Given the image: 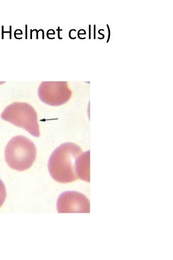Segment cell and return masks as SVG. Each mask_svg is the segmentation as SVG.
I'll use <instances>...</instances> for the list:
<instances>
[{
    "label": "cell",
    "mask_w": 173,
    "mask_h": 260,
    "mask_svg": "<svg viewBox=\"0 0 173 260\" xmlns=\"http://www.w3.org/2000/svg\"><path fill=\"white\" fill-rule=\"evenodd\" d=\"M82 153L81 148L72 143L63 144L55 149L48 164L52 178L62 184L75 182L79 179L76 171V161Z\"/></svg>",
    "instance_id": "1"
},
{
    "label": "cell",
    "mask_w": 173,
    "mask_h": 260,
    "mask_svg": "<svg viewBox=\"0 0 173 260\" xmlns=\"http://www.w3.org/2000/svg\"><path fill=\"white\" fill-rule=\"evenodd\" d=\"M5 160L11 169L18 171L29 169L34 164L37 155L36 147L28 138L13 137L5 149Z\"/></svg>",
    "instance_id": "2"
},
{
    "label": "cell",
    "mask_w": 173,
    "mask_h": 260,
    "mask_svg": "<svg viewBox=\"0 0 173 260\" xmlns=\"http://www.w3.org/2000/svg\"><path fill=\"white\" fill-rule=\"evenodd\" d=\"M1 116L4 120L24 129L33 137H40L37 113L29 104L14 102L5 109Z\"/></svg>",
    "instance_id": "3"
},
{
    "label": "cell",
    "mask_w": 173,
    "mask_h": 260,
    "mask_svg": "<svg viewBox=\"0 0 173 260\" xmlns=\"http://www.w3.org/2000/svg\"><path fill=\"white\" fill-rule=\"evenodd\" d=\"M38 95L44 104L59 106L69 101L72 98V91L66 82H43L39 86Z\"/></svg>",
    "instance_id": "4"
},
{
    "label": "cell",
    "mask_w": 173,
    "mask_h": 260,
    "mask_svg": "<svg viewBox=\"0 0 173 260\" xmlns=\"http://www.w3.org/2000/svg\"><path fill=\"white\" fill-rule=\"evenodd\" d=\"M59 213H90V203L86 197L76 191L61 193L57 204Z\"/></svg>",
    "instance_id": "5"
},
{
    "label": "cell",
    "mask_w": 173,
    "mask_h": 260,
    "mask_svg": "<svg viewBox=\"0 0 173 260\" xmlns=\"http://www.w3.org/2000/svg\"><path fill=\"white\" fill-rule=\"evenodd\" d=\"M90 151L82 153L76 161V171L78 178L85 182H90Z\"/></svg>",
    "instance_id": "6"
},
{
    "label": "cell",
    "mask_w": 173,
    "mask_h": 260,
    "mask_svg": "<svg viewBox=\"0 0 173 260\" xmlns=\"http://www.w3.org/2000/svg\"><path fill=\"white\" fill-rule=\"evenodd\" d=\"M7 197L6 189L3 181L0 179V208L3 206Z\"/></svg>",
    "instance_id": "7"
}]
</instances>
